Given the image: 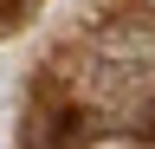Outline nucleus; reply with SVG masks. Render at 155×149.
<instances>
[{"label": "nucleus", "instance_id": "1", "mask_svg": "<svg viewBox=\"0 0 155 149\" xmlns=\"http://www.w3.org/2000/svg\"><path fill=\"white\" fill-rule=\"evenodd\" d=\"M26 7H32V0H0V32H7V26L19 20V13H26Z\"/></svg>", "mask_w": 155, "mask_h": 149}, {"label": "nucleus", "instance_id": "2", "mask_svg": "<svg viewBox=\"0 0 155 149\" xmlns=\"http://www.w3.org/2000/svg\"><path fill=\"white\" fill-rule=\"evenodd\" d=\"M84 149H136V143H129V136H91Z\"/></svg>", "mask_w": 155, "mask_h": 149}]
</instances>
